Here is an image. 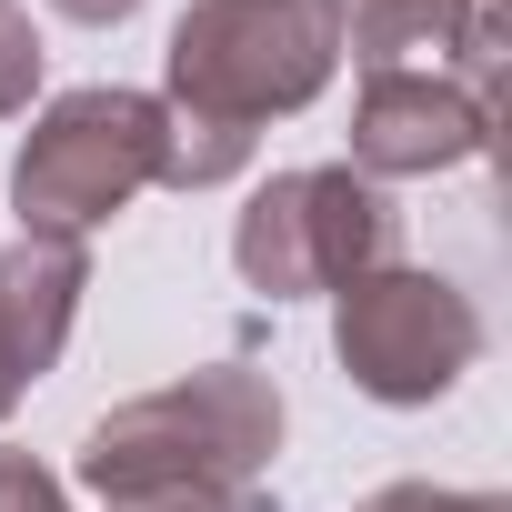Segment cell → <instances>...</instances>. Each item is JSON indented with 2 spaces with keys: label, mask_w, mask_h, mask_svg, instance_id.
I'll list each match as a JSON object with an SVG mask.
<instances>
[{
  "label": "cell",
  "mask_w": 512,
  "mask_h": 512,
  "mask_svg": "<svg viewBox=\"0 0 512 512\" xmlns=\"http://www.w3.org/2000/svg\"><path fill=\"white\" fill-rule=\"evenodd\" d=\"M171 161V111L151 91H61L21 161H11V201H21V231H61L81 241L91 221L131 211Z\"/></svg>",
  "instance_id": "3"
},
{
  "label": "cell",
  "mask_w": 512,
  "mask_h": 512,
  "mask_svg": "<svg viewBox=\"0 0 512 512\" xmlns=\"http://www.w3.org/2000/svg\"><path fill=\"white\" fill-rule=\"evenodd\" d=\"M31 392V372H21V352H11V332H0V422H11V402Z\"/></svg>",
  "instance_id": "14"
},
{
  "label": "cell",
  "mask_w": 512,
  "mask_h": 512,
  "mask_svg": "<svg viewBox=\"0 0 512 512\" xmlns=\"http://www.w3.org/2000/svg\"><path fill=\"white\" fill-rule=\"evenodd\" d=\"M81 292H91L81 241H61V231H21L11 251H0V332H11V352H21V372H31V382L61 362Z\"/></svg>",
  "instance_id": "7"
},
{
  "label": "cell",
  "mask_w": 512,
  "mask_h": 512,
  "mask_svg": "<svg viewBox=\"0 0 512 512\" xmlns=\"http://www.w3.org/2000/svg\"><path fill=\"white\" fill-rule=\"evenodd\" d=\"M362 512H512L502 492H442V482H392V492H372Z\"/></svg>",
  "instance_id": "11"
},
{
  "label": "cell",
  "mask_w": 512,
  "mask_h": 512,
  "mask_svg": "<svg viewBox=\"0 0 512 512\" xmlns=\"http://www.w3.org/2000/svg\"><path fill=\"white\" fill-rule=\"evenodd\" d=\"M231 262L251 292L272 302H302V292H342L362 282L372 262H392V201L332 161V171H282L251 191V211L231 221Z\"/></svg>",
  "instance_id": "4"
},
{
  "label": "cell",
  "mask_w": 512,
  "mask_h": 512,
  "mask_svg": "<svg viewBox=\"0 0 512 512\" xmlns=\"http://www.w3.org/2000/svg\"><path fill=\"white\" fill-rule=\"evenodd\" d=\"M0 512H71L61 472H41L31 452H0Z\"/></svg>",
  "instance_id": "10"
},
{
  "label": "cell",
  "mask_w": 512,
  "mask_h": 512,
  "mask_svg": "<svg viewBox=\"0 0 512 512\" xmlns=\"http://www.w3.org/2000/svg\"><path fill=\"white\" fill-rule=\"evenodd\" d=\"M282 452V392L262 372L241 362H211L171 392H141L121 402L111 422H91L81 442V482L101 502L121 492H161V482H201V492H251V472H262Z\"/></svg>",
  "instance_id": "2"
},
{
  "label": "cell",
  "mask_w": 512,
  "mask_h": 512,
  "mask_svg": "<svg viewBox=\"0 0 512 512\" xmlns=\"http://www.w3.org/2000/svg\"><path fill=\"white\" fill-rule=\"evenodd\" d=\"M332 51H362V71H402L412 51H452L472 0H322Z\"/></svg>",
  "instance_id": "8"
},
{
  "label": "cell",
  "mask_w": 512,
  "mask_h": 512,
  "mask_svg": "<svg viewBox=\"0 0 512 512\" xmlns=\"http://www.w3.org/2000/svg\"><path fill=\"white\" fill-rule=\"evenodd\" d=\"M332 352L342 372L372 392V402H442L472 352H482V312L462 282L442 272H412V262H372L362 282H342V312H332Z\"/></svg>",
  "instance_id": "5"
},
{
  "label": "cell",
  "mask_w": 512,
  "mask_h": 512,
  "mask_svg": "<svg viewBox=\"0 0 512 512\" xmlns=\"http://www.w3.org/2000/svg\"><path fill=\"white\" fill-rule=\"evenodd\" d=\"M492 141V101H472L442 61H402V71H362L352 101V171L362 181H412V171H452Z\"/></svg>",
  "instance_id": "6"
},
{
  "label": "cell",
  "mask_w": 512,
  "mask_h": 512,
  "mask_svg": "<svg viewBox=\"0 0 512 512\" xmlns=\"http://www.w3.org/2000/svg\"><path fill=\"white\" fill-rule=\"evenodd\" d=\"M111 512H262L251 492H201V482H161V492H121Z\"/></svg>",
  "instance_id": "12"
},
{
  "label": "cell",
  "mask_w": 512,
  "mask_h": 512,
  "mask_svg": "<svg viewBox=\"0 0 512 512\" xmlns=\"http://www.w3.org/2000/svg\"><path fill=\"white\" fill-rule=\"evenodd\" d=\"M51 11H61V21H91V31H111V21H131V11H141V0H51Z\"/></svg>",
  "instance_id": "13"
},
{
  "label": "cell",
  "mask_w": 512,
  "mask_h": 512,
  "mask_svg": "<svg viewBox=\"0 0 512 512\" xmlns=\"http://www.w3.org/2000/svg\"><path fill=\"white\" fill-rule=\"evenodd\" d=\"M332 21L322 0H191L171 21V191H211L251 161V131L322 101L332 81Z\"/></svg>",
  "instance_id": "1"
},
{
  "label": "cell",
  "mask_w": 512,
  "mask_h": 512,
  "mask_svg": "<svg viewBox=\"0 0 512 512\" xmlns=\"http://www.w3.org/2000/svg\"><path fill=\"white\" fill-rule=\"evenodd\" d=\"M31 91H41V31L21 0H0V121L31 111Z\"/></svg>",
  "instance_id": "9"
}]
</instances>
